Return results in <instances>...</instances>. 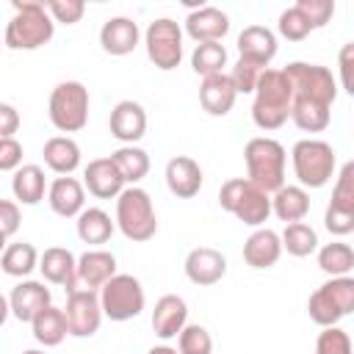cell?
Listing matches in <instances>:
<instances>
[{
	"mask_svg": "<svg viewBox=\"0 0 354 354\" xmlns=\"http://www.w3.org/2000/svg\"><path fill=\"white\" fill-rule=\"evenodd\" d=\"M293 105V86L285 75V69H266L254 88L252 102V119L260 130H277L288 122Z\"/></svg>",
	"mask_w": 354,
	"mask_h": 354,
	"instance_id": "obj_1",
	"label": "cell"
},
{
	"mask_svg": "<svg viewBox=\"0 0 354 354\" xmlns=\"http://www.w3.org/2000/svg\"><path fill=\"white\" fill-rule=\"evenodd\" d=\"M14 17L6 25V47L11 50H36L53 39L55 19L47 6L39 0H11Z\"/></svg>",
	"mask_w": 354,
	"mask_h": 354,
	"instance_id": "obj_2",
	"label": "cell"
},
{
	"mask_svg": "<svg viewBox=\"0 0 354 354\" xmlns=\"http://www.w3.org/2000/svg\"><path fill=\"white\" fill-rule=\"evenodd\" d=\"M246 177L266 194H277L285 185V147L277 138L257 136L243 147Z\"/></svg>",
	"mask_w": 354,
	"mask_h": 354,
	"instance_id": "obj_3",
	"label": "cell"
},
{
	"mask_svg": "<svg viewBox=\"0 0 354 354\" xmlns=\"http://www.w3.org/2000/svg\"><path fill=\"white\" fill-rule=\"evenodd\" d=\"M218 205L249 227H260L271 213V194L257 188L249 177H232L218 188Z\"/></svg>",
	"mask_w": 354,
	"mask_h": 354,
	"instance_id": "obj_4",
	"label": "cell"
},
{
	"mask_svg": "<svg viewBox=\"0 0 354 354\" xmlns=\"http://www.w3.org/2000/svg\"><path fill=\"white\" fill-rule=\"evenodd\" d=\"M116 227L127 241H136V243H144L158 232L155 207L144 188L130 185L116 196Z\"/></svg>",
	"mask_w": 354,
	"mask_h": 354,
	"instance_id": "obj_5",
	"label": "cell"
},
{
	"mask_svg": "<svg viewBox=\"0 0 354 354\" xmlns=\"http://www.w3.org/2000/svg\"><path fill=\"white\" fill-rule=\"evenodd\" d=\"M285 75L293 86V102L332 108V102L337 97V83H335V77L326 66L293 61V64L285 66Z\"/></svg>",
	"mask_w": 354,
	"mask_h": 354,
	"instance_id": "obj_6",
	"label": "cell"
},
{
	"mask_svg": "<svg viewBox=\"0 0 354 354\" xmlns=\"http://www.w3.org/2000/svg\"><path fill=\"white\" fill-rule=\"evenodd\" d=\"M296 180L301 188H321L335 174V149L321 138H301L290 152Z\"/></svg>",
	"mask_w": 354,
	"mask_h": 354,
	"instance_id": "obj_7",
	"label": "cell"
},
{
	"mask_svg": "<svg viewBox=\"0 0 354 354\" xmlns=\"http://www.w3.org/2000/svg\"><path fill=\"white\" fill-rule=\"evenodd\" d=\"M50 122L61 133H77L88 122V88L80 80H64L50 94Z\"/></svg>",
	"mask_w": 354,
	"mask_h": 354,
	"instance_id": "obj_8",
	"label": "cell"
},
{
	"mask_svg": "<svg viewBox=\"0 0 354 354\" xmlns=\"http://www.w3.org/2000/svg\"><path fill=\"white\" fill-rule=\"evenodd\" d=\"M307 313L318 326H335L354 313V277H332L307 301Z\"/></svg>",
	"mask_w": 354,
	"mask_h": 354,
	"instance_id": "obj_9",
	"label": "cell"
},
{
	"mask_svg": "<svg viewBox=\"0 0 354 354\" xmlns=\"http://www.w3.org/2000/svg\"><path fill=\"white\" fill-rule=\"evenodd\" d=\"M102 313L111 321H130L144 310V288L130 274H116L111 282L100 288Z\"/></svg>",
	"mask_w": 354,
	"mask_h": 354,
	"instance_id": "obj_10",
	"label": "cell"
},
{
	"mask_svg": "<svg viewBox=\"0 0 354 354\" xmlns=\"http://www.w3.org/2000/svg\"><path fill=\"white\" fill-rule=\"evenodd\" d=\"M144 44H147L149 61L158 69L169 72V69L180 66V61H183V30L174 19L160 17V19L149 22V28L144 33Z\"/></svg>",
	"mask_w": 354,
	"mask_h": 354,
	"instance_id": "obj_11",
	"label": "cell"
},
{
	"mask_svg": "<svg viewBox=\"0 0 354 354\" xmlns=\"http://www.w3.org/2000/svg\"><path fill=\"white\" fill-rule=\"evenodd\" d=\"M66 324H69V335L75 337H91L100 324H102V301L100 293L91 288H75L66 293Z\"/></svg>",
	"mask_w": 354,
	"mask_h": 354,
	"instance_id": "obj_12",
	"label": "cell"
},
{
	"mask_svg": "<svg viewBox=\"0 0 354 354\" xmlns=\"http://www.w3.org/2000/svg\"><path fill=\"white\" fill-rule=\"evenodd\" d=\"M50 304H53L50 288H44V282H36V279H25V282L14 285L11 293H8L11 315L22 324H33V318L41 310H47Z\"/></svg>",
	"mask_w": 354,
	"mask_h": 354,
	"instance_id": "obj_13",
	"label": "cell"
},
{
	"mask_svg": "<svg viewBox=\"0 0 354 354\" xmlns=\"http://www.w3.org/2000/svg\"><path fill=\"white\" fill-rule=\"evenodd\" d=\"M185 33H188L196 44L221 41V39L230 33V17H227L221 8H216V6L191 8L188 17H185Z\"/></svg>",
	"mask_w": 354,
	"mask_h": 354,
	"instance_id": "obj_14",
	"label": "cell"
},
{
	"mask_svg": "<svg viewBox=\"0 0 354 354\" xmlns=\"http://www.w3.org/2000/svg\"><path fill=\"white\" fill-rule=\"evenodd\" d=\"M83 185L97 199H113L124 191V177L113 163V158H94L83 171Z\"/></svg>",
	"mask_w": 354,
	"mask_h": 354,
	"instance_id": "obj_15",
	"label": "cell"
},
{
	"mask_svg": "<svg viewBox=\"0 0 354 354\" xmlns=\"http://www.w3.org/2000/svg\"><path fill=\"white\" fill-rule=\"evenodd\" d=\"M238 53L243 61L268 69V64L277 55V36L266 25H249L238 33Z\"/></svg>",
	"mask_w": 354,
	"mask_h": 354,
	"instance_id": "obj_16",
	"label": "cell"
},
{
	"mask_svg": "<svg viewBox=\"0 0 354 354\" xmlns=\"http://www.w3.org/2000/svg\"><path fill=\"white\" fill-rule=\"evenodd\" d=\"M188 304L183 296L177 293H166L155 301V310H152V329L160 340H171L177 337L188 324Z\"/></svg>",
	"mask_w": 354,
	"mask_h": 354,
	"instance_id": "obj_17",
	"label": "cell"
},
{
	"mask_svg": "<svg viewBox=\"0 0 354 354\" xmlns=\"http://www.w3.org/2000/svg\"><path fill=\"white\" fill-rule=\"evenodd\" d=\"M108 124H111V136L116 141H122L124 147L136 144L147 133V111L136 100H122L111 111V122Z\"/></svg>",
	"mask_w": 354,
	"mask_h": 354,
	"instance_id": "obj_18",
	"label": "cell"
},
{
	"mask_svg": "<svg viewBox=\"0 0 354 354\" xmlns=\"http://www.w3.org/2000/svg\"><path fill=\"white\" fill-rule=\"evenodd\" d=\"M227 274V257L218 249L196 246L185 257V277L194 285H216Z\"/></svg>",
	"mask_w": 354,
	"mask_h": 354,
	"instance_id": "obj_19",
	"label": "cell"
},
{
	"mask_svg": "<svg viewBox=\"0 0 354 354\" xmlns=\"http://www.w3.org/2000/svg\"><path fill=\"white\" fill-rule=\"evenodd\" d=\"M39 271H41V277H44L47 282L66 288V293L75 290V285L80 282V279H77V260H75V254H72L69 249H64V246H50V249H44V254H41V260H39Z\"/></svg>",
	"mask_w": 354,
	"mask_h": 354,
	"instance_id": "obj_20",
	"label": "cell"
},
{
	"mask_svg": "<svg viewBox=\"0 0 354 354\" xmlns=\"http://www.w3.org/2000/svg\"><path fill=\"white\" fill-rule=\"evenodd\" d=\"M235 97H238V88H235V83H232V77H230L227 72L202 77L199 102H202V108H205L210 116H224V113H230L232 105H235Z\"/></svg>",
	"mask_w": 354,
	"mask_h": 354,
	"instance_id": "obj_21",
	"label": "cell"
},
{
	"mask_svg": "<svg viewBox=\"0 0 354 354\" xmlns=\"http://www.w3.org/2000/svg\"><path fill=\"white\" fill-rule=\"evenodd\" d=\"M166 185L177 199H191L202 188V169L194 158L177 155L166 163Z\"/></svg>",
	"mask_w": 354,
	"mask_h": 354,
	"instance_id": "obj_22",
	"label": "cell"
},
{
	"mask_svg": "<svg viewBox=\"0 0 354 354\" xmlns=\"http://www.w3.org/2000/svg\"><path fill=\"white\" fill-rule=\"evenodd\" d=\"M141 30L130 17H111L100 28V44L108 55H127L138 47Z\"/></svg>",
	"mask_w": 354,
	"mask_h": 354,
	"instance_id": "obj_23",
	"label": "cell"
},
{
	"mask_svg": "<svg viewBox=\"0 0 354 354\" xmlns=\"http://www.w3.org/2000/svg\"><path fill=\"white\" fill-rule=\"evenodd\" d=\"M47 202L53 207V213L64 216V218H72V216H80L86 207V191H83V183H77L75 177H55L47 188Z\"/></svg>",
	"mask_w": 354,
	"mask_h": 354,
	"instance_id": "obj_24",
	"label": "cell"
},
{
	"mask_svg": "<svg viewBox=\"0 0 354 354\" xmlns=\"http://www.w3.org/2000/svg\"><path fill=\"white\" fill-rule=\"evenodd\" d=\"M282 254V235L274 230H254L243 243V260L252 268H271Z\"/></svg>",
	"mask_w": 354,
	"mask_h": 354,
	"instance_id": "obj_25",
	"label": "cell"
},
{
	"mask_svg": "<svg viewBox=\"0 0 354 354\" xmlns=\"http://www.w3.org/2000/svg\"><path fill=\"white\" fill-rule=\"evenodd\" d=\"M113 277H116V257L111 252H105V249H88L86 254H80V260H77V279L86 288L97 290L105 282H111Z\"/></svg>",
	"mask_w": 354,
	"mask_h": 354,
	"instance_id": "obj_26",
	"label": "cell"
},
{
	"mask_svg": "<svg viewBox=\"0 0 354 354\" xmlns=\"http://www.w3.org/2000/svg\"><path fill=\"white\" fill-rule=\"evenodd\" d=\"M41 155H44L47 169H53L61 177H69L80 166V147L69 136H53V138H47Z\"/></svg>",
	"mask_w": 354,
	"mask_h": 354,
	"instance_id": "obj_27",
	"label": "cell"
},
{
	"mask_svg": "<svg viewBox=\"0 0 354 354\" xmlns=\"http://www.w3.org/2000/svg\"><path fill=\"white\" fill-rule=\"evenodd\" d=\"M271 210L277 213L279 221L293 224L301 221L310 213V194L301 185H282L274 196H271Z\"/></svg>",
	"mask_w": 354,
	"mask_h": 354,
	"instance_id": "obj_28",
	"label": "cell"
},
{
	"mask_svg": "<svg viewBox=\"0 0 354 354\" xmlns=\"http://www.w3.org/2000/svg\"><path fill=\"white\" fill-rule=\"evenodd\" d=\"M44 188H47V180H44L41 166L28 163V166H19V169L14 171L11 191H14V196H17L22 205H39V202L44 199Z\"/></svg>",
	"mask_w": 354,
	"mask_h": 354,
	"instance_id": "obj_29",
	"label": "cell"
},
{
	"mask_svg": "<svg viewBox=\"0 0 354 354\" xmlns=\"http://www.w3.org/2000/svg\"><path fill=\"white\" fill-rule=\"evenodd\" d=\"M111 235H113V221L102 207H86L77 216V238L83 243L100 246V243H108Z\"/></svg>",
	"mask_w": 354,
	"mask_h": 354,
	"instance_id": "obj_30",
	"label": "cell"
},
{
	"mask_svg": "<svg viewBox=\"0 0 354 354\" xmlns=\"http://www.w3.org/2000/svg\"><path fill=\"white\" fill-rule=\"evenodd\" d=\"M30 329H33V337H36L41 346H58V343H61V340L69 335L66 313L50 304L47 310H41V313L33 318Z\"/></svg>",
	"mask_w": 354,
	"mask_h": 354,
	"instance_id": "obj_31",
	"label": "cell"
},
{
	"mask_svg": "<svg viewBox=\"0 0 354 354\" xmlns=\"http://www.w3.org/2000/svg\"><path fill=\"white\" fill-rule=\"evenodd\" d=\"M39 252L33 243H25V241H17V243H8L3 249V257H0V266L8 277H28L33 268H39Z\"/></svg>",
	"mask_w": 354,
	"mask_h": 354,
	"instance_id": "obj_32",
	"label": "cell"
},
{
	"mask_svg": "<svg viewBox=\"0 0 354 354\" xmlns=\"http://www.w3.org/2000/svg\"><path fill=\"white\" fill-rule=\"evenodd\" d=\"M318 268L329 277H348V271L354 268V246L348 243H326L318 249Z\"/></svg>",
	"mask_w": 354,
	"mask_h": 354,
	"instance_id": "obj_33",
	"label": "cell"
},
{
	"mask_svg": "<svg viewBox=\"0 0 354 354\" xmlns=\"http://www.w3.org/2000/svg\"><path fill=\"white\" fill-rule=\"evenodd\" d=\"M111 158H113V163L119 166L124 183H130V185L141 183V180L147 177V171H149V155H147L141 147H133V144L119 147Z\"/></svg>",
	"mask_w": 354,
	"mask_h": 354,
	"instance_id": "obj_34",
	"label": "cell"
},
{
	"mask_svg": "<svg viewBox=\"0 0 354 354\" xmlns=\"http://www.w3.org/2000/svg\"><path fill=\"white\" fill-rule=\"evenodd\" d=\"M191 66L196 75L202 77H210V75H221L224 66H227V50L221 41H205V44H196L194 53H191Z\"/></svg>",
	"mask_w": 354,
	"mask_h": 354,
	"instance_id": "obj_35",
	"label": "cell"
},
{
	"mask_svg": "<svg viewBox=\"0 0 354 354\" xmlns=\"http://www.w3.org/2000/svg\"><path fill=\"white\" fill-rule=\"evenodd\" d=\"M282 249L288 254H293V257H307V254H313L318 249V235H315V230L310 224L293 221L282 232Z\"/></svg>",
	"mask_w": 354,
	"mask_h": 354,
	"instance_id": "obj_36",
	"label": "cell"
},
{
	"mask_svg": "<svg viewBox=\"0 0 354 354\" xmlns=\"http://www.w3.org/2000/svg\"><path fill=\"white\" fill-rule=\"evenodd\" d=\"M290 119L299 130L304 133H321L329 127V119H332V111L329 108H321V105H304V102H293L290 105Z\"/></svg>",
	"mask_w": 354,
	"mask_h": 354,
	"instance_id": "obj_37",
	"label": "cell"
},
{
	"mask_svg": "<svg viewBox=\"0 0 354 354\" xmlns=\"http://www.w3.org/2000/svg\"><path fill=\"white\" fill-rule=\"evenodd\" d=\"M177 348H180V354H210L213 351V337L205 326L188 324L177 335Z\"/></svg>",
	"mask_w": 354,
	"mask_h": 354,
	"instance_id": "obj_38",
	"label": "cell"
},
{
	"mask_svg": "<svg viewBox=\"0 0 354 354\" xmlns=\"http://www.w3.org/2000/svg\"><path fill=\"white\" fill-rule=\"evenodd\" d=\"M279 33L288 39V41H301V39H307L310 36V30H313V25L307 22V17L296 8V6H290V8H285L282 14H279Z\"/></svg>",
	"mask_w": 354,
	"mask_h": 354,
	"instance_id": "obj_39",
	"label": "cell"
},
{
	"mask_svg": "<svg viewBox=\"0 0 354 354\" xmlns=\"http://www.w3.org/2000/svg\"><path fill=\"white\" fill-rule=\"evenodd\" d=\"M315 354H354L348 332L337 326H324V332L315 340Z\"/></svg>",
	"mask_w": 354,
	"mask_h": 354,
	"instance_id": "obj_40",
	"label": "cell"
},
{
	"mask_svg": "<svg viewBox=\"0 0 354 354\" xmlns=\"http://www.w3.org/2000/svg\"><path fill=\"white\" fill-rule=\"evenodd\" d=\"M324 227L337 238L354 232V207H343L337 202H329L326 213H324Z\"/></svg>",
	"mask_w": 354,
	"mask_h": 354,
	"instance_id": "obj_41",
	"label": "cell"
},
{
	"mask_svg": "<svg viewBox=\"0 0 354 354\" xmlns=\"http://www.w3.org/2000/svg\"><path fill=\"white\" fill-rule=\"evenodd\" d=\"M263 72H266V69H260V66H254V64H249V61L238 58V64L232 66L230 77H232V83H235V88H238V94H254L257 80H260V75H263Z\"/></svg>",
	"mask_w": 354,
	"mask_h": 354,
	"instance_id": "obj_42",
	"label": "cell"
},
{
	"mask_svg": "<svg viewBox=\"0 0 354 354\" xmlns=\"http://www.w3.org/2000/svg\"><path fill=\"white\" fill-rule=\"evenodd\" d=\"M296 8L307 17V22L315 28H324L335 14V0H299Z\"/></svg>",
	"mask_w": 354,
	"mask_h": 354,
	"instance_id": "obj_43",
	"label": "cell"
},
{
	"mask_svg": "<svg viewBox=\"0 0 354 354\" xmlns=\"http://www.w3.org/2000/svg\"><path fill=\"white\" fill-rule=\"evenodd\" d=\"M329 202H337L343 207H354V160H348V163L340 166L337 183H335V191H332V199Z\"/></svg>",
	"mask_w": 354,
	"mask_h": 354,
	"instance_id": "obj_44",
	"label": "cell"
},
{
	"mask_svg": "<svg viewBox=\"0 0 354 354\" xmlns=\"http://www.w3.org/2000/svg\"><path fill=\"white\" fill-rule=\"evenodd\" d=\"M44 6H47V11H50V17H53L55 22H64V25L80 22V17H83V11H86V3H83V0H47Z\"/></svg>",
	"mask_w": 354,
	"mask_h": 354,
	"instance_id": "obj_45",
	"label": "cell"
},
{
	"mask_svg": "<svg viewBox=\"0 0 354 354\" xmlns=\"http://www.w3.org/2000/svg\"><path fill=\"white\" fill-rule=\"evenodd\" d=\"M337 69H340V83L346 94L354 97V41H346L337 53Z\"/></svg>",
	"mask_w": 354,
	"mask_h": 354,
	"instance_id": "obj_46",
	"label": "cell"
},
{
	"mask_svg": "<svg viewBox=\"0 0 354 354\" xmlns=\"http://www.w3.org/2000/svg\"><path fill=\"white\" fill-rule=\"evenodd\" d=\"M19 221H22L19 205L11 202V199H3V202H0V232H3L6 241L19 230Z\"/></svg>",
	"mask_w": 354,
	"mask_h": 354,
	"instance_id": "obj_47",
	"label": "cell"
},
{
	"mask_svg": "<svg viewBox=\"0 0 354 354\" xmlns=\"http://www.w3.org/2000/svg\"><path fill=\"white\" fill-rule=\"evenodd\" d=\"M22 163V144L17 138H0V169L17 171Z\"/></svg>",
	"mask_w": 354,
	"mask_h": 354,
	"instance_id": "obj_48",
	"label": "cell"
},
{
	"mask_svg": "<svg viewBox=\"0 0 354 354\" xmlns=\"http://www.w3.org/2000/svg\"><path fill=\"white\" fill-rule=\"evenodd\" d=\"M19 127V113L11 102H0V138H14Z\"/></svg>",
	"mask_w": 354,
	"mask_h": 354,
	"instance_id": "obj_49",
	"label": "cell"
},
{
	"mask_svg": "<svg viewBox=\"0 0 354 354\" xmlns=\"http://www.w3.org/2000/svg\"><path fill=\"white\" fill-rule=\"evenodd\" d=\"M147 354H180V348H171V346H152Z\"/></svg>",
	"mask_w": 354,
	"mask_h": 354,
	"instance_id": "obj_50",
	"label": "cell"
},
{
	"mask_svg": "<svg viewBox=\"0 0 354 354\" xmlns=\"http://www.w3.org/2000/svg\"><path fill=\"white\" fill-rule=\"evenodd\" d=\"M22 354H44V351H39V348H28V351H22Z\"/></svg>",
	"mask_w": 354,
	"mask_h": 354,
	"instance_id": "obj_51",
	"label": "cell"
}]
</instances>
